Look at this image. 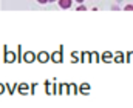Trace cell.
Returning <instances> with one entry per match:
<instances>
[{
    "mask_svg": "<svg viewBox=\"0 0 133 108\" xmlns=\"http://www.w3.org/2000/svg\"><path fill=\"white\" fill-rule=\"evenodd\" d=\"M57 2H59L61 9H68V8H71V5H73V0H57Z\"/></svg>",
    "mask_w": 133,
    "mask_h": 108,
    "instance_id": "cell-1",
    "label": "cell"
},
{
    "mask_svg": "<svg viewBox=\"0 0 133 108\" xmlns=\"http://www.w3.org/2000/svg\"><path fill=\"white\" fill-rule=\"evenodd\" d=\"M51 59H53V62L59 63V62H62V54H61L59 51H56V53H53V54H51Z\"/></svg>",
    "mask_w": 133,
    "mask_h": 108,
    "instance_id": "cell-2",
    "label": "cell"
},
{
    "mask_svg": "<svg viewBox=\"0 0 133 108\" xmlns=\"http://www.w3.org/2000/svg\"><path fill=\"white\" fill-rule=\"evenodd\" d=\"M34 57H36V56H34V53H26L23 59H25V62H28V63H30V62H33V60H34Z\"/></svg>",
    "mask_w": 133,
    "mask_h": 108,
    "instance_id": "cell-3",
    "label": "cell"
},
{
    "mask_svg": "<svg viewBox=\"0 0 133 108\" xmlns=\"http://www.w3.org/2000/svg\"><path fill=\"white\" fill-rule=\"evenodd\" d=\"M37 59H39V62H42V63H43V62H46V60H48V54H46V53H40V54L37 56Z\"/></svg>",
    "mask_w": 133,
    "mask_h": 108,
    "instance_id": "cell-4",
    "label": "cell"
},
{
    "mask_svg": "<svg viewBox=\"0 0 133 108\" xmlns=\"http://www.w3.org/2000/svg\"><path fill=\"white\" fill-rule=\"evenodd\" d=\"M124 9H125V11H133V5H127Z\"/></svg>",
    "mask_w": 133,
    "mask_h": 108,
    "instance_id": "cell-5",
    "label": "cell"
},
{
    "mask_svg": "<svg viewBox=\"0 0 133 108\" xmlns=\"http://www.w3.org/2000/svg\"><path fill=\"white\" fill-rule=\"evenodd\" d=\"M77 11H87V8L84 5H81V6H77Z\"/></svg>",
    "mask_w": 133,
    "mask_h": 108,
    "instance_id": "cell-6",
    "label": "cell"
},
{
    "mask_svg": "<svg viewBox=\"0 0 133 108\" xmlns=\"http://www.w3.org/2000/svg\"><path fill=\"white\" fill-rule=\"evenodd\" d=\"M37 2H39L40 5H43V3H46V2H50V0H37Z\"/></svg>",
    "mask_w": 133,
    "mask_h": 108,
    "instance_id": "cell-7",
    "label": "cell"
},
{
    "mask_svg": "<svg viewBox=\"0 0 133 108\" xmlns=\"http://www.w3.org/2000/svg\"><path fill=\"white\" fill-rule=\"evenodd\" d=\"M2 93H3V85L0 83V94H2Z\"/></svg>",
    "mask_w": 133,
    "mask_h": 108,
    "instance_id": "cell-8",
    "label": "cell"
},
{
    "mask_svg": "<svg viewBox=\"0 0 133 108\" xmlns=\"http://www.w3.org/2000/svg\"><path fill=\"white\" fill-rule=\"evenodd\" d=\"M76 2H77V3H84V0H76Z\"/></svg>",
    "mask_w": 133,
    "mask_h": 108,
    "instance_id": "cell-9",
    "label": "cell"
},
{
    "mask_svg": "<svg viewBox=\"0 0 133 108\" xmlns=\"http://www.w3.org/2000/svg\"><path fill=\"white\" fill-rule=\"evenodd\" d=\"M50 2H57V0H50Z\"/></svg>",
    "mask_w": 133,
    "mask_h": 108,
    "instance_id": "cell-10",
    "label": "cell"
}]
</instances>
